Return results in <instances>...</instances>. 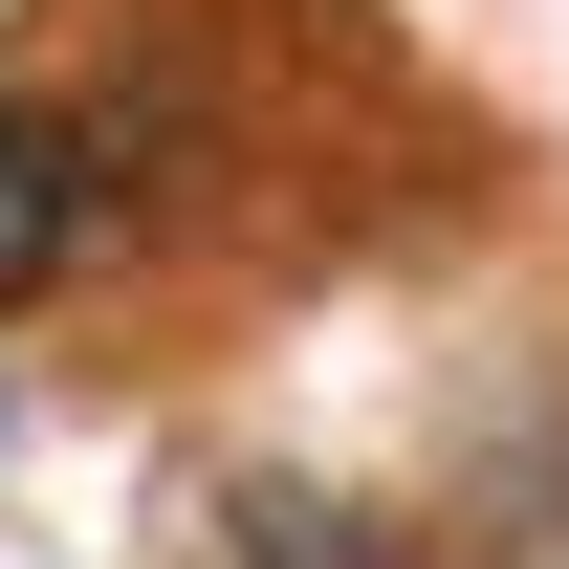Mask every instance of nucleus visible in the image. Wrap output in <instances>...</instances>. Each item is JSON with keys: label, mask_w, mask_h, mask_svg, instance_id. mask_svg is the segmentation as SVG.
I'll return each instance as SVG.
<instances>
[{"label": "nucleus", "mask_w": 569, "mask_h": 569, "mask_svg": "<svg viewBox=\"0 0 569 569\" xmlns=\"http://www.w3.org/2000/svg\"><path fill=\"white\" fill-rule=\"evenodd\" d=\"M88 219H110L88 132H67V110H0V307H44V284L88 263Z\"/></svg>", "instance_id": "obj_1"}, {"label": "nucleus", "mask_w": 569, "mask_h": 569, "mask_svg": "<svg viewBox=\"0 0 569 569\" xmlns=\"http://www.w3.org/2000/svg\"><path fill=\"white\" fill-rule=\"evenodd\" d=\"M241 569H395V526L329 482H241Z\"/></svg>", "instance_id": "obj_2"}]
</instances>
